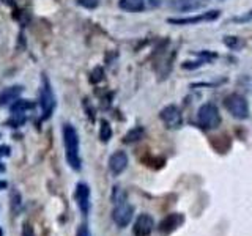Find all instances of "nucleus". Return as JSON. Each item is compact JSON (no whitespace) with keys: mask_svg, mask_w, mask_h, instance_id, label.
<instances>
[{"mask_svg":"<svg viewBox=\"0 0 252 236\" xmlns=\"http://www.w3.org/2000/svg\"><path fill=\"white\" fill-rule=\"evenodd\" d=\"M21 195L18 194V192H14V194H11V208L14 209V212H18L19 211V208H21Z\"/></svg>","mask_w":252,"mask_h":236,"instance_id":"obj_21","label":"nucleus"},{"mask_svg":"<svg viewBox=\"0 0 252 236\" xmlns=\"http://www.w3.org/2000/svg\"><path fill=\"white\" fill-rule=\"evenodd\" d=\"M200 0H172V8L181 13L197 10V8H200Z\"/></svg>","mask_w":252,"mask_h":236,"instance_id":"obj_14","label":"nucleus"},{"mask_svg":"<svg viewBox=\"0 0 252 236\" xmlns=\"http://www.w3.org/2000/svg\"><path fill=\"white\" fill-rule=\"evenodd\" d=\"M155 219L152 214H148V212H144V214H140L136 222L132 225V235L134 236H150L155 230Z\"/></svg>","mask_w":252,"mask_h":236,"instance_id":"obj_9","label":"nucleus"},{"mask_svg":"<svg viewBox=\"0 0 252 236\" xmlns=\"http://www.w3.org/2000/svg\"><path fill=\"white\" fill-rule=\"evenodd\" d=\"M27 123V115L26 114H11V117L6 120V126L8 128H21Z\"/></svg>","mask_w":252,"mask_h":236,"instance_id":"obj_18","label":"nucleus"},{"mask_svg":"<svg viewBox=\"0 0 252 236\" xmlns=\"http://www.w3.org/2000/svg\"><path fill=\"white\" fill-rule=\"evenodd\" d=\"M76 3L79 6L85 8V10H94V8H98L101 0H76Z\"/></svg>","mask_w":252,"mask_h":236,"instance_id":"obj_20","label":"nucleus"},{"mask_svg":"<svg viewBox=\"0 0 252 236\" xmlns=\"http://www.w3.org/2000/svg\"><path fill=\"white\" fill-rule=\"evenodd\" d=\"M102 79H104V69H102L101 66H96L90 74V82L92 84H98V82L102 81Z\"/></svg>","mask_w":252,"mask_h":236,"instance_id":"obj_19","label":"nucleus"},{"mask_svg":"<svg viewBox=\"0 0 252 236\" xmlns=\"http://www.w3.org/2000/svg\"><path fill=\"white\" fill-rule=\"evenodd\" d=\"M219 18V11L216 10H211L207 13H202V14H197V16H189V18H170L167 19L170 24H175V26H195V24H200V22H207V21H215Z\"/></svg>","mask_w":252,"mask_h":236,"instance_id":"obj_10","label":"nucleus"},{"mask_svg":"<svg viewBox=\"0 0 252 236\" xmlns=\"http://www.w3.org/2000/svg\"><path fill=\"white\" fill-rule=\"evenodd\" d=\"M6 187H8V181H5V179H0V191H5Z\"/></svg>","mask_w":252,"mask_h":236,"instance_id":"obj_27","label":"nucleus"},{"mask_svg":"<svg viewBox=\"0 0 252 236\" xmlns=\"http://www.w3.org/2000/svg\"><path fill=\"white\" fill-rule=\"evenodd\" d=\"M36 107V102L32 101V99H21L18 98L16 99L11 107H10V112L11 114H27L30 110H33Z\"/></svg>","mask_w":252,"mask_h":236,"instance_id":"obj_13","label":"nucleus"},{"mask_svg":"<svg viewBox=\"0 0 252 236\" xmlns=\"http://www.w3.org/2000/svg\"><path fill=\"white\" fill-rule=\"evenodd\" d=\"M134 217V206L126 200H120L115 203L112 209V220L118 228H126Z\"/></svg>","mask_w":252,"mask_h":236,"instance_id":"obj_5","label":"nucleus"},{"mask_svg":"<svg viewBox=\"0 0 252 236\" xmlns=\"http://www.w3.org/2000/svg\"><path fill=\"white\" fill-rule=\"evenodd\" d=\"M76 236H92L90 233V228L87 224H81L77 227V232H76Z\"/></svg>","mask_w":252,"mask_h":236,"instance_id":"obj_22","label":"nucleus"},{"mask_svg":"<svg viewBox=\"0 0 252 236\" xmlns=\"http://www.w3.org/2000/svg\"><path fill=\"white\" fill-rule=\"evenodd\" d=\"M159 120L167 129H180L183 126V114L175 104H169L159 112Z\"/></svg>","mask_w":252,"mask_h":236,"instance_id":"obj_6","label":"nucleus"},{"mask_svg":"<svg viewBox=\"0 0 252 236\" xmlns=\"http://www.w3.org/2000/svg\"><path fill=\"white\" fill-rule=\"evenodd\" d=\"M224 106L227 109V112L230 114L236 120H246L249 117V102L248 99L240 93H230L224 99Z\"/></svg>","mask_w":252,"mask_h":236,"instance_id":"obj_4","label":"nucleus"},{"mask_svg":"<svg viewBox=\"0 0 252 236\" xmlns=\"http://www.w3.org/2000/svg\"><path fill=\"white\" fill-rule=\"evenodd\" d=\"M164 2H165V0H148L150 6H153V8H158V6H161V5H162Z\"/></svg>","mask_w":252,"mask_h":236,"instance_id":"obj_25","label":"nucleus"},{"mask_svg":"<svg viewBox=\"0 0 252 236\" xmlns=\"http://www.w3.org/2000/svg\"><path fill=\"white\" fill-rule=\"evenodd\" d=\"M112 139V126L107 120H101L99 121V140L102 144H107V142Z\"/></svg>","mask_w":252,"mask_h":236,"instance_id":"obj_17","label":"nucleus"},{"mask_svg":"<svg viewBox=\"0 0 252 236\" xmlns=\"http://www.w3.org/2000/svg\"><path fill=\"white\" fill-rule=\"evenodd\" d=\"M3 5H6V6H11V8H14L16 6V0H0Z\"/></svg>","mask_w":252,"mask_h":236,"instance_id":"obj_26","label":"nucleus"},{"mask_svg":"<svg viewBox=\"0 0 252 236\" xmlns=\"http://www.w3.org/2000/svg\"><path fill=\"white\" fill-rule=\"evenodd\" d=\"M74 200L77 203L79 211L82 212V216H89V212L92 209V191L90 186L87 183H77L74 189Z\"/></svg>","mask_w":252,"mask_h":236,"instance_id":"obj_7","label":"nucleus"},{"mask_svg":"<svg viewBox=\"0 0 252 236\" xmlns=\"http://www.w3.org/2000/svg\"><path fill=\"white\" fill-rule=\"evenodd\" d=\"M128 162H129L128 154H126L125 151H115L114 154H110L107 165H109L110 173H112L114 177H118L126 170V167H128Z\"/></svg>","mask_w":252,"mask_h":236,"instance_id":"obj_11","label":"nucleus"},{"mask_svg":"<svg viewBox=\"0 0 252 236\" xmlns=\"http://www.w3.org/2000/svg\"><path fill=\"white\" fill-rule=\"evenodd\" d=\"M63 147H65L66 162L74 172H81L82 169V157H81V140H79L77 129L73 124L65 123L62 128Z\"/></svg>","mask_w":252,"mask_h":236,"instance_id":"obj_1","label":"nucleus"},{"mask_svg":"<svg viewBox=\"0 0 252 236\" xmlns=\"http://www.w3.org/2000/svg\"><path fill=\"white\" fill-rule=\"evenodd\" d=\"M55 106H57V99H55V93L52 90V85L49 82V79L43 74L41 88H39V107H41L43 120H47V118L52 117Z\"/></svg>","mask_w":252,"mask_h":236,"instance_id":"obj_3","label":"nucleus"},{"mask_svg":"<svg viewBox=\"0 0 252 236\" xmlns=\"http://www.w3.org/2000/svg\"><path fill=\"white\" fill-rule=\"evenodd\" d=\"M22 90L24 88L21 85H11V87L3 88L0 91V107H3L6 104H13V102L21 96Z\"/></svg>","mask_w":252,"mask_h":236,"instance_id":"obj_12","label":"nucleus"},{"mask_svg":"<svg viewBox=\"0 0 252 236\" xmlns=\"http://www.w3.org/2000/svg\"><path fill=\"white\" fill-rule=\"evenodd\" d=\"M118 6H120L123 11L139 13V11H144L145 0H118Z\"/></svg>","mask_w":252,"mask_h":236,"instance_id":"obj_15","label":"nucleus"},{"mask_svg":"<svg viewBox=\"0 0 252 236\" xmlns=\"http://www.w3.org/2000/svg\"><path fill=\"white\" fill-rule=\"evenodd\" d=\"M0 236H3V228L0 227Z\"/></svg>","mask_w":252,"mask_h":236,"instance_id":"obj_29","label":"nucleus"},{"mask_svg":"<svg viewBox=\"0 0 252 236\" xmlns=\"http://www.w3.org/2000/svg\"><path fill=\"white\" fill-rule=\"evenodd\" d=\"M222 121L220 118V112L216 104L213 102H205L197 110V124L200 126L203 131H210V129H216L218 126Z\"/></svg>","mask_w":252,"mask_h":236,"instance_id":"obj_2","label":"nucleus"},{"mask_svg":"<svg viewBox=\"0 0 252 236\" xmlns=\"http://www.w3.org/2000/svg\"><path fill=\"white\" fill-rule=\"evenodd\" d=\"M6 170V167H5V164H2V162H0V173H3Z\"/></svg>","mask_w":252,"mask_h":236,"instance_id":"obj_28","label":"nucleus"},{"mask_svg":"<svg viewBox=\"0 0 252 236\" xmlns=\"http://www.w3.org/2000/svg\"><path fill=\"white\" fill-rule=\"evenodd\" d=\"M145 136V129L142 126H134L123 136V144H136Z\"/></svg>","mask_w":252,"mask_h":236,"instance_id":"obj_16","label":"nucleus"},{"mask_svg":"<svg viewBox=\"0 0 252 236\" xmlns=\"http://www.w3.org/2000/svg\"><path fill=\"white\" fill-rule=\"evenodd\" d=\"M11 154V148L8 147V145H0V159L2 157H8Z\"/></svg>","mask_w":252,"mask_h":236,"instance_id":"obj_24","label":"nucleus"},{"mask_svg":"<svg viewBox=\"0 0 252 236\" xmlns=\"http://www.w3.org/2000/svg\"><path fill=\"white\" fill-rule=\"evenodd\" d=\"M22 236H36L30 224H24L22 225Z\"/></svg>","mask_w":252,"mask_h":236,"instance_id":"obj_23","label":"nucleus"},{"mask_svg":"<svg viewBox=\"0 0 252 236\" xmlns=\"http://www.w3.org/2000/svg\"><path fill=\"white\" fill-rule=\"evenodd\" d=\"M183 224H185L183 212H170V214H167L159 222L158 230H159L162 235H172L173 232H177Z\"/></svg>","mask_w":252,"mask_h":236,"instance_id":"obj_8","label":"nucleus"}]
</instances>
